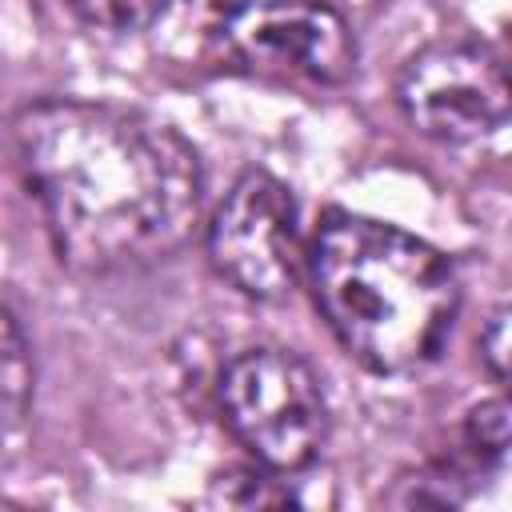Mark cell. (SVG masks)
<instances>
[{
    "mask_svg": "<svg viewBox=\"0 0 512 512\" xmlns=\"http://www.w3.org/2000/svg\"><path fill=\"white\" fill-rule=\"evenodd\" d=\"M12 136L52 248L72 272L144 268L192 236L204 172L172 124L108 100L60 96L28 104Z\"/></svg>",
    "mask_w": 512,
    "mask_h": 512,
    "instance_id": "obj_1",
    "label": "cell"
},
{
    "mask_svg": "<svg viewBox=\"0 0 512 512\" xmlns=\"http://www.w3.org/2000/svg\"><path fill=\"white\" fill-rule=\"evenodd\" d=\"M316 308L372 372H412L444 344L460 284L428 240L360 212H332L304 252Z\"/></svg>",
    "mask_w": 512,
    "mask_h": 512,
    "instance_id": "obj_2",
    "label": "cell"
},
{
    "mask_svg": "<svg viewBox=\"0 0 512 512\" xmlns=\"http://www.w3.org/2000/svg\"><path fill=\"white\" fill-rule=\"evenodd\" d=\"M220 416L248 456L276 472H300L328 436V396L320 376L292 348L260 344L232 356L220 372Z\"/></svg>",
    "mask_w": 512,
    "mask_h": 512,
    "instance_id": "obj_3",
    "label": "cell"
},
{
    "mask_svg": "<svg viewBox=\"0 0 512 512\" xmlns=\"http://www.w3.org/2000/svg\"><path fill=\"white\" fill-rule=\"evenodd\" d=\"M212 268L252 300H284L304 272L296 200L272 172H244L208 220Z\"/></svg>",
    "mask_w": 512,
    "mask_h": 512,
    "instance_id": "obj_4",
    "label": "cell"
},
{
    "mask_svg": "<svg viewBox=\"0 0 512 512\" xmlns=\"http://www.w3.org/2000/svg\"><path fill=\"white\" fill-rule=\"evenodd\" d=\"M232 60L268 80L340 88L356 68L348 20L328 0H240L224 20Z\"/></svg>",
    "mask_w": 512,
    "mask_h": 512,
    "instance_id": "obj_5",
    "label": "cell"
},
{
    "mask_svg": "<svg viewBox=\"0 0 512 512\" xmlns=\"http://www.w3.org/2000/svg\"><path fill=\"white\" fill-rule=\"evenodd\" d=\"M408 124L444 144H472L504 128V60L476 40H436L420 48L396 84Z\"/></svg>",
    "mask_w": 512,
    "mask_h": 512,
    "instance_id": "obj_6",
    "label": "cell"
},
{
    "mask_svg": "<svg viewBox=\"0 0 512 512\" xmlns=\"http://www.w3.org/2000/svg\"><path fill=\"white\" fill-rule=\"evenodd\" d=\"M32 388H36V364L28 336L16 312L8 308V300L0 296V436L24 420L32 404Z\"/></svg>",
    "mask_w": 512,
    "mask_h": 512,
    "instance_id": "obj_7",
    "label": "cell"
},
{
    "mask_svg": "<svg viewBox=\"0 0 512 512\" xmlns=\"http://www.w3.org/2000/svg\"><path fill=\"white\" fill-rule=\"evenodd\" d=\"M468 472L456 464H428L396 480L388 504L396 508H456L468 500Z\"/></svg>",
    "mask_w": 512,
    "mask_h": 512,
    "instance_id": "obj_8",
    "label": "cell"
},
{
    "mask_svg": "<svg viewBox=\"0 0 512 512\" xmlns=\"http://www.w3.org/2000/svg\"><path fill=\"white\" fill-rule=\"evenodd\" d=\"M464 440H468V452L476 456V464L504 468V460H508V404L500 396L476 404L468 412Z\"/></svg>",
    "mask_w": 512,
    "mask_h": 512,
    "instance_id": "obj_9",
    "label": "cell"
},
{
    "mask_svg": "<svg viewBox=\"0 0 512 512\" xmlns=\"http://www.w3.org/2000/svg\"><path fill=\"white\" fill-rule=\"evenodd\" d=\"M276 476V472H272ZM268 468L256 472V468H240V472H228L220 476L216 484V496L224 504H236V508H272V504H292V492L288 484L272 480Z\"/></svg>",
    "mask_w": 512,
    "mask_h": 512,
    "instance_id": "obj_10",
    "label": "cell"
},
{
    "mask_svg": "<svg viewBox=\"0 0 512 512\" xmlns=\"http://www.w3.org/2000/svg\"><path fill=\"white\" fill-rule=\"evenodd\" d=\"M76 12L96 24V28H108V32H136V28H148L164 8L168 0H72Z\"/></svg>",
    "mask_w": 512,
    "mask_h": 512,
    "instance_id": "obj_11",
    "label": "cell"
},
{
    "mask_svg": "<svg viewBox=\"0 0 512 512\" xmlns=\"http://www.w3.org/2000/svg\"><path fill=\"white\" fill-rule=\"evenodd\" d=\"M480 356H484L492 380L504 384V376H508V308L504 304L488 316V324L480 332Z\"/></svg>",
    "mask_w": 512,
    "mask_h": 512,
    "instance_id": "obj_12",
    "label": "cell"
},
{
    "mask_svg": "<svg viewBox=\"0 0 512 512\" xmlns=\"http://www.w3.org/2000/svg\"><path fill=\"white\" fill-rule=\"evenodd\" d=\"M200 4H208V8H236L240 0H200Z\"/></svg>",
    "mask_w": 512,
    "mask_h": 512,
    "instance_id": "obj_13",
    "label": "cell"
}]
</instances>
